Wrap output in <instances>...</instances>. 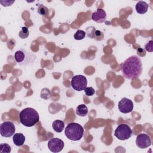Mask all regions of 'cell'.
<instances>
[{"mask_svg": "<svg viewBox=\"0 0 153 153\" xmlns=\"http://www.w3.org/2000/svg\"><path fill=\"white\" fill-rule=\"evenodd\" d=\"M121 66L123 75L128 79L139 77L142 72V60L139 57L135 55L127 59Z\"/></svg>", "mask_w": 153, "mask_h": 153, "instance_id": "6da1fadb", "label": "cell"}, {"mask_svg": "<svg viewBox=\"0 0 153 153\" xmlns=\"http://www.w3.org/2000/svg\"><path fill=\"white\" fill-rule=\"evenodd\" d=\"M148 4L144 1H139L136 5V10L137 13L143 14L147 12L148 10Z\"/></svg>", "mask_w": 153, "mask_h": 153, "instance_id": "8fae6325", "label": "cell"}, {"mask_svg": "<svg viewBox=\"0 0 153 153\" xmlns=\"http://www.w3.org/2000/svg\"><path fill=\"white\" fill-rule=\"evenodd\" d=\"M136 144L139 148H147L151 145V138L148 134L145 133L139 134L136 137Z\"/></svg>", "mask_w": 153, "mask_h": 153, "instance_id": "ba28073f", "label": "cell"}, {"mask_svg": "<svg viewBox=\"0 0 153 153\" xmlns=\"http://www.w3.org/2000/svg\"><path fill=\"white\" fill-rule=\"evenodd\" d=\"M86 35V32L82 30H78L74 34V37L76 40L83 39Z\"/></svg>", "mask_w": 153, "mask_h": 153, "instance_id": "2e32d148", "label": "cell"}, {"mask_svg": "<svg viewBox=\"0 0 153 153\" xmlns=\"http://www.w3.org/2000/svg\"><path fill=\"white\" fill-rule=\"evenodd\" d=\"M29 32L28 28L26 26H24V27H22V30L20 31L19 33V36L22 39H25L29 36Z\"/></svg>", "mask_w": 153, "mask_h": 153, "instance_id": "ac0fdd59", "label": "cell"}, {"mask_svg": "<svg viewBox=\"0 0 153 153\" xmlns=\"http://www.w3.org/2000/svg\"><path fill=\"white\" fill-rule=\"evenodd\" d=\"M52 127L55 131L57 133H60L65 128V123L61 120H57L53 121L52 124Z\"/></svg>", "mask_w": 153, "mask_h": 153, "instance_id": "4fadbf2b", "label": "cell"}, {"mask_svg": "<svg viewBox=\"0 0 153 153\" xmlns=\"http://www.w3.org/2000/svg\"><path fill=\"white\" fill-rule=\"evenodd\" d=\"M66 137L71 140H79L83 136L84 128L81 125L76 123H71L65 129Z\"/></svg>", "mask_w": 153, "mask_h": 153, "instance_id": "3957f363", "label": "cell"}, {"mask_svg": "<svg viewBox=\"0 0 153 153\" xmlns=\"http://www.w3.org/2000/svg\"><path fill=\"white\" fill-rule=\"evenodd\" d=\"M91 19L96 22L103 23L106 19V13L102 8H98L96 11L92 13Z\"/></svg>", "mask_w": 153, "mask_h": 153, "instance_id": "30bf717a", "label": "cell"}, {"mask_svg": "<svg viewBox=\"0 0 153 153\" xmlns=\"http://www.w3.org/2000/svg\"><path fill=\"white\" fill-rule=\"evenodd\" d=\"M20 123L26 127H32L39 121V116L37 111L32 108L23 109L19 114Z\"/></svg>", "mask_w": 153, "mask_h": 153, "instance_id": "7a4b0ae2", "label": "cell"}, {"mask_svg": "<svg viewBox=\"0 0 153 153\" xmlns=\"http://www.w3.org/2000/svg\"><path fill=\"white\" fill-rule=\"evenodd\" d=\"M11 151V146L5 143H1L0 145V152L1 153H10Z\"/></svg>", "mask_w": 153, "mask_h": 153, "instance_id": "e0dca14e", "label": "cell"}, {"mask_svg": "<svg viewBox=\"0 0 153 153\" xmlns=\"http://www.w3.org/2000/svg\"><path fill=\"white\" fill-rule=\"evenodd\" d=\"M15 131V126L11 121H4L0 126V133L2 137H11L14 134Z\"/></svg>", "mask_w": 153, "mask_h": 153, "instance_id": "8992f818", "label": "cell"}, {"mask_svg": "<svg viewBox=\"0 0 153 153\" xmlns=\"http://www.w3.org/2000/svg\"><path fill=\"white\" fill-rule=\"evenodd\" d=\"M88 112V108L84 104L79 105L76 107V113L78 116L85 117L87 115Z\"/></svg>", "mask_w": 153, "mask_h": 153, "instance_id": "5bb4252c", "label": "cell"}, {"mask_svg": "<svg viewBox=\"0 0 153 153\" xmlns=\"http://www.w3.org/2000/svg\"><path fill=\"white\" fill-rule=\"evenodd\" d=\"M25 57V53L21 50L17 51L14 54V59L17 63L22 62L24 60Z\"/></svg>", "mask_w": 153, "mask_h": 153, "instance_id": "9a60e30c", "label": "cell"}, {"mask_svg": "<svg viewBox=\"0 0 153 153\" xmlns=\"http://www.w3.org/2000/svg\"><path fill=\"white\" fill-rule=\"evenodd\" d=\"M64 142L59 138L54 137L51 139L48 142L49 150L54 153L60 152L64 148Z\"/></svg>", "mask_w": 153, "mask_h": 153, "instance_id": "52a82bcc", "label": "cell"}, {"mask_svg": "<svg viewBox=\"0 0 153 153\" xmlns=\"http://www.w3.org/2000/svg\"><path fill=\"white\" fill-rule=\"evenodd\" d=\"M84 92H85V94H86V96H91L94 94L95 90H94V88L93 87H86L84 89Z\"/></svg>", "mask_w": 153, "mask_h": 153, "instance_id": "44dd1931", "label": "cell"}, {"mask_svg": "<svg viewBox=\"0 0 153 153\" xmlns=\"http://www.w3.org/2000/svg\"><path fill=\"white\" fill-rule=\"evenodd\" d=\"M71 84L75 90L81 91L87 87V79L82 75H76L72 78Z\"/></svg>", "mask_w": 153, "mask_h": 153, "instance_id": "5b68a950", "label": "cell"}, {"mask_svg": "<svg viewBox=\"0 0 153 153\" xmlns=\"http://www.w3.org/2000/svg\"><path fill=\"white\" fill-rule=\"evenodd\" d=\"M13 141L15 145L22 146L25 142V136L22 133H15L13 137Z\"/></svg>", "mask_w": 153, "mask_h": 153, "instance_id": "7c38bea8", "label": "cell"}, {"mask_svg": "<svg viewBox=\"0 0 153 153\" xmlns=\"http://www.w3.org/2000/svg\"><path fill=\"white\" fill-rule=\"evenodd\" d=\"M38 12L41 16H46L48 13V10L47 7H45L44 5L41 4L39 5V7H38Z\"/></svg>", "mask_w": 153, "mask_h": 153, "instance_id": "d6986e66", "label": "cell"}, {"mask_svg": "<svg viewBox=\"0 0 153 153\" xmlns=\"http://www.w3.org/2000/svg\"><path fill=\"white\" fill-rule=\"evenodd\" d=\"M95 30L96 29L94 27H88L87 28V35L91 38H93V34H94V32Z\"/></svg>", "mask_w": 153, "mask_h": 153, "instance_id": "7402d4cb", "label": "cell"}, {"mask_svg": "<svg viewBox=\"0 0 153 153\" xmlns=\"http://www.w3.org/2000/svg\"><path fill=\"white\" fill-rule=\"evenodd\" d=\"M118 109L121 113L127 114L131 112L133 109V102L126 97L123 98L118 102Z\"/></svg>", "mask_w": 153, "mask_h": 153, "instance_id": "9c48e42d", "label": "cell"}, {"mask_svg": "<svg viewBox=\"0 0 153 153\" xmlns=\"http://www.w3.org/2000/svg\"><path fill=\"white\" fill-rule=\"evenodd\" d=\"M93 38L97 41L102 40L103 38V34L99 30H95L93 34Z\"/></svg>", "mask_w": 153, "mask_h": 153, "instance_id": "ffe728a7", "label": "cell"}, {"mask_svg": "<svg viewBox=\"0 0 153 153\" xmlns=\"http://www.w3.org/2000/svg\"><path fill=\"white\" fill-rule=\"evenodd\" d=\"M133 134L131 128L126 124H120L114 131V136L121 140H126L128 139Z\"/></svg>", "mask_w": 153, "mask_h": 153, "instance_id": "277c9868", "label": "cell"}, {"mask_svg": "<svg viewBox=\"0 0 153 153\" xmlns=\"http://www.w3.org/2000/svg\"><path fill=\"white\" fill-rule=\"evenodd\" d=\"M152 44H153V41L152 40L149 41L145 46V48L146 51H149V52H152L153 51V48H152Z\"/></svg>", "mask_w": 153, "mask_h": 153, "instance_id": "603a6c76", "label": "cell"}]
</instances>
